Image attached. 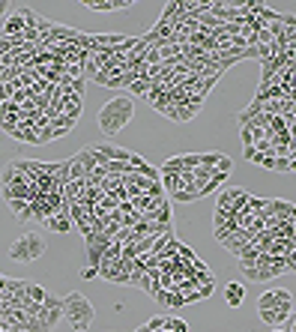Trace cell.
<instances>
[{
    "mask_svg": "<svg viewBox=\"0 0 296 332\" xmlns=\"http://www.w3.org/2000/svg\"><path fill=\"white\" fill-rule=\"evenodd\" d=\"M287 159H290V174H296V153H290Z\"/></svg>",
    "mask_w": 296,
    "mask_h": 332,
    "instance_id": "27",
    "label": "cell"
},
{
    "mask_svg": "<svg viewBox=\"0 0 296 332\" xmlns=\"http://www.w3.org/2000/svg\"><path fill=\"white\" fill-rule=\"evenodd\" d=\"M272 171H278V174H290V159H287V156H275Z\"/></svg>",
    "mask_w": 296,
    "mask_h": 332,
    "instance_id": "18",
    "label": "cell"
},
{
    "mask_svg": "<svg viewBox=\"0 0 296 332\" xmlns=\"http://www.w3.org/2000/svg\"><path fill=\"white\" fill-rule=\"evenodd\" d=\"M45 228H51L54 233H69L72 228H75V222H72L66 213H60V216H51V219L45 222Z\"/></svg>",
    "mask_w": 296,
    "mask_h": 332,
    "instance_id": "8",
    "label": "cell"
},
{
    "mask_svg": "<svg viewBox=\"0 0 296 332\" xmlns=\"http://www.w3.org/2000/svg\"><path fill=\"white\" fill-rule=\"evenodd\" d=\"M144 165H147V162H144V156H138V153H129V171H141Z\"/></svg>",
    "mask_w": 296,
    "mask_h": 332,
    "instance_id": "22",
    "label": "cell"
},
{
    "mask_svg": "<svg viewBox=\"0 0 296 332\" xmlns=\"http://www.w3.org/2000/svg\"><path fill=\"white\" fill-rule=\"evenodd\" d=\"M278 302H275V294L272 290H266V294H261L258 297V311H266V308H275Z\"/></svg>",
    "mask_w": 296,
    "mask_h": 332,
    "instance_id": "14",
    "label": "cell"
},
{
    "mask_svg": "<svg viewBox=\"0 0 296 332\" xmlns=\"http://www.w3.org/2000/svg\"><path fill=\"white\" fill-rule=\"evenodd\" d=\"M272 294H275V302H278V305H293V297H290L287 290H281V287H275Z\"/></svg>",
    "mask_w": 296,
    "mask_h": 332,
    "instance_id": "21",
    "label": "cell"
},
{
    "mask_svg": "<svg viewBox=\"0 0 296 332\" xmlns=\"http://www.w3.org/2000/svg\"><path fill=\"white\" fill-rule=\"evenodd\" d=\"M48 141H54V132H51V126L39 132V144H48Z\"/></svg>",
    "mask_w": 296,
    "mask_h": 332,
    "instance_id": "25",
    "label": "cell"
},
{
    "mask_svg": "<svg viewBox=\"0 0 296 332\" xmlns=\"http://www.w3.org/2000/svg\"><path fill=\"white\" fill-rule=\"evenodd\" d=\"M171 198L177 200V203H192V200L200 198V189H197V186H192V189H180V192L171 195Z\"/></svg>",
    "mask_w": 296,
    "mask_h": 332,
    "instance_id": "11",
    "label": "cell"
},
{
    "mask_svg": "<svg viewBox=\"0 0 296 332\" xmlns=\"http://www.w3.org/2000/svg\"><path fill=\"white\" fill-rule=\"evenodd\" d=\"M81 111H84V102H81V105H69V108H66V117H69L72 123H78V120H81Z\"/></svg>",
    "mask_w": 296,
    "mask_h": 332,
    "instance_id": "20",
    "label": "cell"
},
{
    "mask_svg": "<svg viewBox=\"0 0 296 332\" xmlns=\"http://www.w3.org/2000/svg\"><path fill=\"white\" fill-rule=\"evenodd\" d=\"M72 126H75V123H72L66 114H54V117H51V132H54V138H63Z\"/></svg>",
    "mask_w": 296,
    "mask_h": 332,
    "instance_id": "9",
    "label": "cell"
},
{
    "mask_svg": "<svg viewBox=\"0 0 296 332\" xmlns=\"http://www.w3.org/2000/svg\"><path fill=\"white\" fill-rule=\"evenodd\" d=\"M162 189L167 192V195H177V192L183 189V177H180V174H167V177H162Z\"/></svg>",
    "mask_w": 296,
    "mask_h": 332,
    "instance_id": "10",
    "label": "cell"
},
{
    "mask_svg": "<svg viewBox=\"0 0 296 332\" xmlns=\"http://www.w3.org/2000/svg\"><path fill=\"white\" fill-rule=\"evenodd\" d=\"M153 332H159V329H164L167 326V314H156V317H150V323H147Z\"/></svg>",
    "mask_w": 296,
    "mask_h": 332,
    "instance_id": "19",
    "label": "cell"
},
{
    "mask_svg": "<svg viewBox=\"0 0 296 332\" xmlns=\"http://www.w3.org/2000/svg\"><path fill=\"white\" fill-rule=\"evenodd\" d=\"M239 141H242V147L255 144V141H258V138H255V129H251V126H242V129H239Z\"/></svg>",
    "mask_w": 296,
    "mask_h": 332,
    "instance_id": "17",
    "label": "cell"
},
{
    "mask_svg": "<svg viewBox=\"0 0 296 332\" xmlns=\"http://www.w3.org/2000/svg\"><path fill=\"white\" fill-rule=\"evenodd\" d=\"M242 156H245L248 162H255V159H258L261 153H258V147H255V144H248V147H242Z\"/></svg>",
    "mask_w": 296,
    "mask_h": 332,
    "instance_id": "24",
    "label": "cell"
},
{
    "mask_svg": "<svg viewBox=\"0 0 296 332\" xmlns=\"http://www.w3.org/2000/svg\"><path fill=\"white\" fill-rule=\"evenodd\" d=\"M195 114H197V111H192L189 105H171V108L164 111V117H167V120H174V123H189Z\"/></svg>",
    "mask_w": 296,
    "mask_h": 332,
    "instance_id": "7",
    "label": "cell"
},
{
    "mask_svg": "<svg viewBox=\"0 0 296 332\" xmlns=\"http://www.w3.org/2000/svg\"><path fill=\"white\" fill-rule=\"evenodd\" d=\"M167 329L171 332H189V323L180 320V317H171V314H167Z\"/></svg>",
    "mask_w": 296,
    "mask_h": 332,
    "instance_id": "16",
    "label": "cell"
},
{
    "mask_svg": "<svg viewBox=\"0 0 296 332\" xmlns=\"http://www.w3.org/2000/svg\"><path fill=\"white\" fill-rule=\"evenodd\" d=\"M150 84H153V81H147V75H144L141 81H135V84H132L126 93H132V96H147V93H150Z\"/></svg>",
    "mask_w": 296,
    "mask_h": 332,
    "instance_id": "12",
    "label": "cell"
},
{
    "mask_svg": "<svg viewBox=\"0 0 296 332\" xmlns=\"http://www.w3.org/2000/svg\"><path fill=\"white\" fill-rule=\"evenodd\" d=\"M84 278H99V266H84Z\"/></svg>",
    "mask_w": 296,
    "mask_h": 332,
    "instance_id": "26",
    "label": "cell"
},
{
    "mask_svg": "<svg viewBox=\"0 0 296 332\" xmlns=\"http://www.w3.org/2000/svg\"><path fill=\"white\" fill-rule=\"evenodd\" d=\"M272 332H287L284 326H272Z\"/></svg>",
    "mask_w": 296,
    "mask_h": 332,
    "instance_id": "28",
    "label": "cell"
},
{
    "mask_svg": "<svg viewBox=\"0 0 296 332\" xmlns=\"http://www.w3.org/2000/svg\"><path fill=\"white\" fill-rule=\"evenodd\" d=\"M93 153H96L102 162H129V150H123V147H117V144H111V141L96 144Z\"/></svg>",
    "mask_w": 296,
    "mask_h": 332,
    "instance_id": "4",
    "label": "cell"
},
{
    "mask_svg": "<svg viewBox=\"0 0 296 332\" xmlns=\"http://www.w3.org/2000/svg\"><path fill=\"white\" fill-rule=\"evenodd\" d=\"M45 297H48V290L45 287H39V284H27V299H33V302H45Z\"/></svg>",
    "mask_w": 296,
    "mask_h": 332,
    "instance_id": "13",
    "label": "cell"
},
{
    "mask_svg": "<svg viewBox=\"0 0 296 332\" xmlns=\"http://www.w3.org/2000/svg\"><path fill=\"white\" fill-rule=\"evenodd\" d=\"M45 255V236H39V233H21L15 242H12V248H9V261H15V264H33V261H39Z\"/></svg>",
    "mask_w": 296,
    "mask_h": 332,
    "instance_id": "3",
    "label": "cell"
},
{
    "mask_svg": "<svg viewBox=\"0 0 296 332\" xmlns=\"http://www.w3.org/2000/svg\"><path fill=\"white\" fill-rule=\"evenodd\" d=\"M242 299H245V284L228 281V284H225V302H228L230 308H236V305H242Z\"/></svg>",
    "mask_w": 296,
    "mask_h": 332,
    "instance_id": "6",
    "label": "cell"
},
{
    "mask_svg": "<svg viewBox=\"0 0 296 332\" xmlns=\"http://www.w3.org/2000/svg\"><path fill=\"white\" fill-rule=\"evenodd\" d=\"M135 117V99H132L129 93H123V96H114V99H108L102 108H99V129L105 138H117V135L123 132L126 126H129V120Z\"/></svg>",
    "mask_w": 296,
    "mask_h": 332,
    "instance_id": "1",
    "label": "cell"
},
{
    "mask_svg": "<svg viewBox=\"0 0 296 332\" xmlns=\"http://www.w3.org/2000/svg\"><path fill=\"white\" fill-rule=\"evenodd\" d=\"M24 30H27V18H24V12L18 9V12L9 15L6 24L0 27V39H18V36H24Z\"/></svg>",
    "mask_w": 296,
    "mask_h": 332,
    "instance_id": "5",
    "label": "cell"
},
{
    "mask_svg": "<svg viewBox=\"0 0 296 332\" xmlns=\"http://www.w3.org/2000/svg\"><path fill=\"white\" fill-rule=\"evenodd\" d=\"M60 320H63V308H45V323H48L51 329H54Z\"/></svg>",
    "mask_w": 296,
    "mask_h": 332,
    "instance_id": "15",
    "label": "cell"
},
{
    "mask_svg": "<svg viewBox=\"0 0 296 332\" xmlns=\"http://www.w3.org/2000/svg\"><path fill=\"white\" fill-rule=\"evenodd\" d=\"M63 317L72 323L75 332H87L90 323H93V317H96V308H93V302L84 297V294L72 290V294L63 297Z\"/></svg>",
    "mask_w": 296,
    "mask_h": 332,
    "instance_id": "2",
    "label": "cell"
},
{
    "mask_svg": "<svg viewBox=\"0 0 296 332\" xmlns=\"http://www.w3.org/2000/svg\"><path fill=\"white\" fill-rule=\"evenodd\" d=\"M239 272L245 275V281H258V266H239Z\"/></svg>",
    "mask_w": 296,
    "mask_h": 332,
    "instance_id": "23",
    "label": "cell"
}]
</instances>
